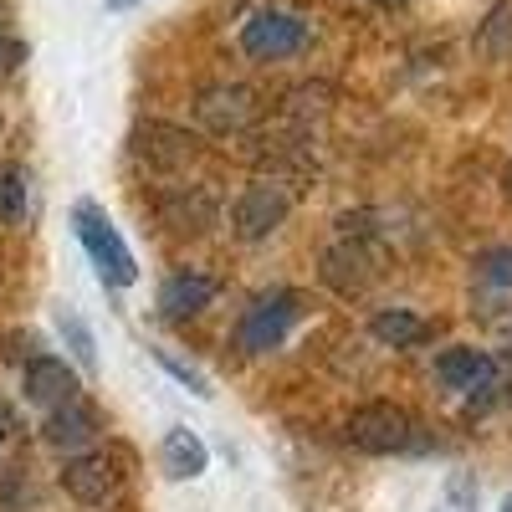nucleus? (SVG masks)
Masks as SVG:
<instances>
[{"mask_svg":"<svg viewBox=\"0 0 512 512\" xmlns=\"http://www.w3.org/2000/svg\"><path fill=\"white\" fill-rule=\"evenodd\" d=\"M477 272H482V282H492V287H512V246H492V251H482Z\"/></svg>","mask_w":512,"mask_h":512,"instance_id":"aec40b11","label":"nucleus"},{"mask_svg":"<svg viewBox=\"0 0 512 512\" xmlns=\"http://www.w3.org/2000/svg\"><path fill=\"white\" fill-rule=\"evenodd\" d=\"M159 466H164V477H175V482H195V477H205V466H210V446L195 431L175 425V431L159 441Z\"/></svg>","mask_w":512,"mask_h":512,"instance_id":"f8f14e48","label":"nucleus"},{"mask_svg":"<svg viewBox=\"0 0 512 512\" xmlns=\"http://www.w3.org/2000/svg\"><path fill=\"white\" fill-rule=\"evenodd\" d=\"M134 149L154 169H180V164H190L195 139L185 134V128H175V123H149V128H139V134H134Z\"/></svg>","mask_w":512,"mask_h":512,"instance_id":"ddd939ff","label":"nucleus"},{"mask_svg":"<svg viewBox=\"0 0 512 512\" xmlns=\"http://www.w3.org/2000/svg\"><path fill=\"white\" fill-rule=\"evenodd\" d=\"M57 328H62V338H67L72 359H77L82 369H98V344H93V328L82 323L72 308H62V313H57Z\"/></svg>","mask_w":512,"mask_h":512,"instance_id":"a211bd4d","label":"nucleus"},{"mask_svg":"<svg viewBox=\"0 0 512 512\" xmlns=\"http://www.w3.org/2000/svg\"><path fill=\"white\" fill-rule=\"evenodd\" d=\"M11 436H16V410L0 400V446H11Z\"/></svg>","mask_w":512,"mask_h":512,"instance_id":"b1692460","label":"nucleus"},{"mask_svg":"<svg viewBox=\"0 0 512 512\" xmlns=\"http://www.w3.org/2000/svg\"><path fill=\"white\" fill-rule=\"evenodd\" d=\"M379 6H405V0H379Z\"/></svg>","mask_w":512,"mask_h":512,"instance_id":"cd10ccee","label":"nucleus"},{"mask_svg":"<svg viewBox=\"0 0 512 512\" xmlns=\"http://www.w3.org/2000/svg\"><path fill=\"white\" fill-rule=\"evenodd\" d=\"M369 333H374V344H384V349H415L431 328H425V318L410 313V308H384V313L369 318Z\"/></svg>","mask_w":512,"mask_h":512,"instance_id":"4468645a","label":"nucleus"},{"mask_svg":"<svg viewBox=\"0 0 512 512\" xmlns=\"http://www.w3.org/2000/svg\"><path fill=\"white\" fill-rule=\"evenodd\" d=\"M98 431H103V415L82 400V395L67 400V405H57V410H47V425H41L47 446H52V451H67V456L88 451V446L98 441Z\"/></svg>","mask_w":512,"mask_h":512,"instance_id":"423d86ee","label":"nucleus"},{"mask_svg":"<svg viewBox=\"0 0 512 512\" xmlns=\"http://www.w3.org/2000/svg\"><path fill=\"white\" fill-rule=\"evenodd\" d=\"M36 354H41V338H36V333H11V338H6V359L26 364V359H36Z\"/></svg>","mask_w":512,"mask_h":512,"instance_id":"5701e85b","label":"nucleus"},{"mask_svg":"<svg viewBox=\"0 0 512 512\" xmlns=\"http://www.w3.org/2000/svg\"><path fill=\"white\" fill-rule=\"evenodd\" d=\"M292 323H297V297H292V292H262V297H256V303L241 313L236 344H241L246 354H267V349H277L282 338L292 333Z\"/></svg>","mask_w":512,"mask_h":512,"instance_id":"7ed1b4c3","label":"nucleus"},{"mask_svg":"<svg viewBox=\"0 0 512 512\" xmlns=\"http://www.w3.org/2000/svg\"><path fill=\"white\" fill-rule=\"evenodd\" d=\"M344 441L364 456H405V451H425V436L410 410L390 405V400H374V405H359L344 425Z\"/></svg>","mask_w":512,"mask_h":512,"instance_id":"f03ea898","label":"nucleus"},{"mask_svg":"<svg viewBox=\"0 0 512 512\" xmlns=\"http://www.w3.org/2000/svg\"><path fill=\"white\" fill-rule=\"evenodd\" d=\"M436 379L446 384L451 395H477V390H492L497 379V359L487 349H472V344H456L436 359Z\"/></svg>","mask_w":512,"mask_h":512,"instance_id":"1a4fd4ad","label":"nucleus"},{"mask_svg":"<svg viewBox=\"0 0 512 512\" xmlns=\"http://www.w3.org/2000/svg\"><path fill=\"white\" fill-rule=\"evenodd\" d=\"M282 221H287V195H282L277 185H251V190L236 200V210H231V226H236L241 241H262V236H272Z\"/></svg>","mask_w":512,"mask_h":512,"instance_id":"9d476101","label":"nucleus"},{"mask_svg":"<svg viewBox=\"0 0 512 512\" xmlns=\"http://www.w3.org/2000/svg\"><path fill=\"white\" fill-rule=\"evenodd\" d=\"M497 512H512V497H502V507H497Z\"/></svg>","mask_w":512,"mask_h":512,"instance_id":"bb28decb","label":"nucleus"},{"mask_svg":"<svg viewBox=\"0 0 512 512\" xmlns=\"http://www.w3.org/2000/svg\"><path fill=\"white\" fill-rule=\"evenodd\" d=\"M128 6H134V0H108V11H128Z\"/></svg>","mask_w":512,"mask_h":512,"instance_id":"a878e982","label":"nucleus"},{"mask_svg":"<svg viewBox=\"0 0 512 512\" xmlns=\"http://www.w3.org/2000/svg\"><path fill=\"white\" fill-rule=\"evenodd\" d=\"M21 62H26V41L0 31V77H16V72H21Z\"/></svg>","mask_w":512,"mask_h":512,"instance_id":"4be33fe9","label":"nucleus"},{"mask_svg":"<svg viewBox=\"0 0 512 512\" xmlns=\"http://www.w3.org/2000/svg\"><path fill=\"white\" fill-rule=\"evenodd\" d=\"M31 210V175L21 164H0V226H21Z\"/></svg>","mask_w":512,"mask_h":512,"instance_id":"dca6fc26","label":"nucleus"},{"mask_svg":"<svg viewBox=\"0 0 512 512\" xmlns=\"http://www.w3.org/2000/svg\"><path fill=\"white\" fill-rule=\"evenodd\" d=\"M154 359L169 369V374H175L180 384H185V390H195V395H210V384H205V374L200 369H190V364H180L175 354H169V349H154Z\"/></svg>","mask_w":512,"mask_h":512,"instance_id":"412c9836","label":"nucleus"},{"mask_svg":"<svg viewBox=\"0 0 512 512\" xmlns=\"http://www.w3.org/2000/svg\"><path fill=\"white\" fill-rule=\"evenodd\" d=\"M72 231H77L82 251H88L93 272L103 277V287H134V282H139L134 251H128V241L118 236V226L108 221V210H103V205L77 200V205H72Z\"/></svg>","mask_w":512,"mask_h":512,"instance_id":"f257e3e1","label":"nucleus"},{"mask_svg":"<svg viewBox=\"0 0 512 512\" xmlns=\"http://www.w3.org/2000/svg\"><path fill=\"white\" fill-rule=\"evenodd\" d=\"M195 118L210 128V134H241V128L256 118V98L241 88V82H216V88L200 93Z\"/></svg>","mask_w":512,"mask_h":512,"instance_id":"6e6552de","label":"nucleus"},{"mask_svg":"<svg viewBox=\"0 0 512 512\" xmlns=\"http://www.w3.org/2000/svg\"><path fill=\"white\" fill-rule=\"evenodd\" d=\"M216 277H205V272H175L164 287H159V313L164 318H195V313H205L210 303H216Z\"/></svg>","mask_w":512,"mask_h":512,"instance_id":"9b49d317","label":"nucleus"},{"mask_svg":"<svg viewBox=\"0 0 512 512\" xmlns=\"http://www.w3.org/2000/svg\"><path fill=\"white\" fill-rule=\"evenodd\" d=\"M113 482H118V472H113V461L103 456V451H77V456H67V466H62V492L72 497V502H82V507H98V502H108L113 497Z\"/></svg>","mask_w":512,"mask_h":512,"instance_id":"0eeeda50","label":"nucleus"},{"mask_svg":"<svg viewBox=\"0 0 512 512\" xmlns=\"http://www.w3.org/2000/svg\"><path fill=\"white\" fill-rule=\"evenodd\" d=\"M502 190H507V200H512V164L502 169Z\"/></svg>","mask_w":512,"mask_h":512,"instance_id":"393cba45","label":"nucleus"},{"mask_svg":"<svg viewBox=\"0 0 512 512\" xmlns=\"http://www.w3.org/2000/svg\"><path fill=\"white\" fill-rule=\"evenodd\" d=\"M482 52L497 57V62H512V0H502V6L487 16V26H482Z\"/></svg>","mask_w":512,"mask_h":512,"instance_id":"6ab92c4d","label":"nucleus"},{"mask_svg":"<svg viewBox=\"0 0 512 512\" xmlns=\"http://www.w3.org/2000/svg\"><path fill=\"white\" fill-rule=\"evenodd\" d=\"M21 390H26L31 405L57 410V405H67V400L82 395V384H77V374H72L67 359H57V354H36V359L21 364Z\"/></svg>","mask_w":512,"mask_h":512,"instance_id":"39448f33","label":"nucleus"},{"mask_svg":"<svg viewBox=\"0 0 512 512\" xmlns=\"http://www.w3.org/2000/svg\"><path fill=\"white\" fill-rule=\"evenodd\" d=\"M431 512H482V487L472 472H451L441 497L431 502Z\"/></svg>","mask_w":512,"mask_h":512,"instance_id":"f3484780","label":"nucleus"},{"mask_svg":"<svg viewBox=\"0 0 512 512\" xmlns=\"http://www.w3.org/2000/svg\"><path fill=\"white\" fill-rule=\"evenodd\" d=\"M369 277H374V272H369V251H364V246H333V251L323 256V282L338 287L344 297L359 292Z\"/></svg>","mask_w":512,"mask_h":512,"instance_id":"2eb2a0df","label":"nucleus"},{"mask_svg":"<svg viewBox=\"0 0 512 512\" xmlns=\"http://www.w3.org/2000/svg\"><path fill=\"white\" fill-rule=\"evenodd\" d=\"M308 41V26L297 21L292 11H256L246 26H241V52L246 57H256V62H282V57H292L297 47Z\"/></svg>","mask_w":512,"mask_h":512,"instance_id":"20e7f679","label":"nucleus"}]
</instances>
